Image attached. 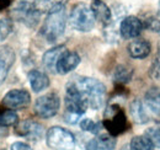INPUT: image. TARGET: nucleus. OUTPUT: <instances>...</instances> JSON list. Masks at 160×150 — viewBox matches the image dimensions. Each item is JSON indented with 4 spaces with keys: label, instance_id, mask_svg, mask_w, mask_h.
I'll return each mask as SVG.
<instances>
[{
    "label": "nucleus",
    "instance_id": "f257e3e1",
    "mask_svg": "<svg viewBox=\"0 0 160 150\" xmlns=\"http://www.w3.org/2000/svg\"><path fill=\"white\" fill-rule=\"evenodd\" d=\"M81 96L85 98L88 106L92 110H100L103 106L106 98V86L100 80L89 78V76H78L72 80Z\"/></svg>",
    "mask_w": 160,
    "mask_h": 150
},
{
    "label": "nucleus",
    "instance_id": "f03ea898",
    "mask_svg": "<svg viewBox=\"0 0 160 150\" xmlns=\"http://www.w3.org/2000/svg\"><path fill=\"white\" fill-rule=\"evenodd\" d=\"M67 26V11L63 2L51 6L47 18L43 22L41 33L47 42H56L63 36Z\"/></svg>",
    "mask_w": 160,
    "mask_h": 150
},
{
    "label": "nucleus",
    "instance_id": "7ed1b4c3",
    "mask_svg": "<svg viewBox=\"0 0 160 150\" xmlns=\"http://www.w3.org/2000/svg\"><path fill=\"white\" fill-rule=\"evenodd\" d=\"M69 22L70 26L79 32H89L95 27V16L91 11V9L80 2L73 6L69 16Z\"/></svg>",
    "mask_w": 160,
    "mask_h": 150
},
{
    "label": "nucleus",
    "instance_id": "20e7f679",
    "mask_svg": "<svg viewBox=\"0 0 160 150\" xmlns=\"http://www.w3.org/2000/svg\"><path fill=\"white\" fill-rule=\"evenodd\" d=\"M46 143L52 150H73L77 144L74 134L58 126L48 129L46 134Z\"/></svg>",
    "mask_w": 160,
    "mask_h": 150
},
{
    "label": "nucleus",
    "instance_id": "39448f33",
    "mask_svg": "<svg viewBox=\"0 0 160 150\" xmlns=\"http://www.w3.org/2000/svg\"><path fill=\"white\" fill-rule=\"evenodd\" d=\"M59 96L54 92H49V94L43 95L36 100L33 110L38 117L43 118V119H48L57 114V112L59 111Z\"/></svg>",
    "mask_w": 160,
    "mask_h": 150
},
{
    "label": "nucleus",
    "instance_id": "423d86ee",
    "mask_svg": "<svg viewBox=\"0 0 160 150\" xmlns=\"http://www.w3.org/2000/svg\"><path fill=\"white\" fill-rule=\"evenodd\" d=\"M12 16L18 21L25 23L27 27H36L41 18L40 9L33 2L28 1H21L16 5V8L12 11Z\"/></svg>",
    "mask_w": 160,
    "mask_h": 150
},
{
    "label": "nucleus",
    "instance_id": "0eeeda50",
    "mask_svg": "<svg viewBox=\"0 0 160 150\" xmlns=\"http://www.w3.org/2000/svg\"><path fill=\"white\" fill-rule=\"evenodd\" d=\"M106 129L110 132L111 135H118L126 129L127 119L126 114L118 106H110L105 112V122Z\"/></svg>",
    "mask_w": 160,
    "mask_h": 150
},
{
    "label": "nucleus",
    "instance_id": "6e6552de",
    "mask_svg": "<svg viewBox=\"0 0 160 150\" xmlns=\"http://www.w3.org/2000/svg\"><path fill=\"white\" fill-rule=\"evenodd\" d=\"M89 108L85 98L81 96L75 85L69 81L65 90V112L75 113V114H84Z\"/></svg>",
    "mask_w": 160,
    "mask_h": 150
},
{
    "label": "nucleus",
    "instance_id": "1a4fd4ad",
    "mask_svg": "<svg viewBox=\"0 0 160 150\" xmlns=\"http://www.w3.org/2000/svg\"><path fill=\"white\" fill-rule=\"evenodd\" d=\"M31 95L23 89L10 90L2 98V105L9 110H21L30 105Z\"/></svg>",
    "mask_w": 160,
    "mask_h": 150
},
{
    "label": "nucleus",
    "instance_id": "9d476101",
    "mask_svg": "<svg viewBox=\"0 0 160 150\" xmlns=\"http://www.w3.org/2000/svg\"><path fill=\"white\" fill-rule=\"evenodd\" d=\"M15 132L18 135L23 137L28 140H33V142H38L44 134L43 126L32 119H26V121L18 123Z\"/></svg>",
    "mask_w": 160,
    "mask_h": 150
},
{
    "label": "nucleus",
    "instance_id": "9b49d317",
    "mask_svg": "<svg viewBox=\"0 0 160 150\" xmlns=\"http://www.w3.org/2000/svg\"><path fill=\"white\" fill-rule=\"evenodd\" d=\"M144 30L143 21L136 16H127L121 21L120 33L123 39H134Z\"/></svg>",
    "mask_w": 160,
    "mask_h": 150
},
{
    "label": "nucleus",
    "instance_id": "f8f14e48",
    "mask_svg": "<svg viewBox=\"0 0 160 150\" xmlns=\"http://www.w3.org/2000/svg\"><path fill=\"white\" fill-rule=\"evenodd\" d=\"M80 63V57L77 52L73 51H64L59 57L57 65H56V73L65 75L74 70Z\"/></svg>",
    "mask_w": 160,
    "mask_h": 150
},
{
    "label": "nucleus",
    "instance_id": "ddd939ff",
    "mask_svg": "<svg viewBox=\"0 0 160 150\" xmlns=\"http://www.w3.org/2000/svg\"><path fill=\"white\" fill-rule=\"evenodd\" d=\"M117 140L111 134H102L92 138L86 143V150H115Z\"/></svg>",
    "mask_w": 160,
    "mask_h": 150
},
{
    "label": "nucleus",
    "instance_id": "4468645a",
    "mask_svg": "<svg viewBox=\"0 0 160 150\" xmlns=\"http://www.w3.org/2000/svg\"><path fill=\"white\" fill-rule=\"evenodd\" d=\"M90 9L95 16V20L99 21L101 25L108 26L112 22V12L102 0H94L90 5Z\"/></svg>",
    "mask_w": 160,
    "mask_h": 150
},
{
    "label": "nucleus",
    "instance_id": "2eb2a0df",
    "mask_svg": "<svg viewBox=\"0 0 160 150\" xmlns=\"http://www.w3.org/2000/svg\"><path fill=\"white\" fill-rule=\"evenodd\" d=\"M15 62V53L9 46L0 47V85L5 81L9 69Z\"/></svg>",
    "mask_w": 160,
    "mask_h": 150
},
{
    "label": "nucleus",
    "instance_id": "dca6fc26",
    "mask_svg": "<svg viewBox=\"0 0 160 150\" xmlns=\"http://www.w3.org/2000/svg\"><path fill=\"white\" fill-rule=\"evenodd\" d=\"M144 105L147 110L155 117H160V88L152 86L144 95Z\"/></svg>",
    "mask_w": 160,
    "mask_h": 150
},
{
    "label": "nucleus",
    "instance_id": "f3484780",
    "mask_svg": "<svg viewBox=\"0 0 160 150\" xmlns=\"http://www.w3.org/2000/svg\"><path fill=\"white\" fill-rule=\"evenodd\" d=\"M152 46L147 39H134L128 44V53L134 59H144L150 54Z\"/></svg>",
    "mask_w": 160,
    "mask_h": 150
},
{
    "label": "nucleus",
    "instance_id": "a211bd4d",
    "mask_svg": "<svg viewBox=\"0 0 160 150\" xmlns=\"http://www.w3.org/2000/svg\"><path fill=\"white\" fill-rule=\"evenodd\" d=\"M129 114L134 123L145 124L149 122V113L145 105L140 100H133L129 105Z\"/></svg>",
    "mask_w": 160,
    "mask_h": 150
},
{
    "label": "nucleus",
    "instance_id": "6ab92c4d",
    "mask_svg": "<svg viewBox=\"0 0 160 150\" xmlns=\"http://www.w3.org/2000/svg\"><path fill=\"white\" fill-rule=\"evenodd\" d=\"M28 81L35 92H41L49 86V79L47 74L36 69L28 73Z\"/></svg>",
    "mask_w": 160,
    "mask_h": 150
},
{
    "label": "nucleus",
    "instance_id": "aec40b11",
    "mask_svg": "<svg viewBox=\"0 0 160 150\" xmlns=\"http://www.w3.org/2000/svg\"><path fill=\"white\" fill-rule=\"evenodd\" d=\"M65 51V47L63 46H58V47H54L49 51H47L43 58H42V63H43V67L52 72V73H56V65H57V62L59 59V57L62 56V53Z\"/></svg>",
    "mask_w": 160,
    "mask_h": 150
},
{
    "label": "nucleus",
    "instance_id": "412c9836",
    "mask_svg": "<svg viewBox=\"0 0 160 150\" xmlns=\"http://www.w3.org/2000/svg\"><path fill=\"white\" fill-rule=\"evenodd\" d=\"M133 78V69L126 64H121L115 68L113 80L117 84H127Z\"/></svg>",
    "mask_w": 160,
    "mask_h": 150
},
{
    "label": "nucleus",
    "instance_id": "4be33fe9",
    "mask_svg": "<svg viewBox=\"0 0 160 150\" xmlns=\"http://www.w3.org/2000/svg\"><path fill=\"white\" fill-rule=\"evenodd\" d=\"M154 148H155L154 144L150 142V139L145 134L133 137L129 143L131 150H154Z\"/></svg>",
    "mask_w": 160,
    "mask_h": 150
},
{
    "label": "nucleus",
    "instance_id": "5701e85b",
    "mask_svg": "<svg viewBox=\"0 0 160 150\" xmlns=\"http://www.w3.org/2000/svg\"><path fill=\"white\" fill-rule=\"evenodd\" d=\"M19 123V116L14 110H0V127L8 128Z\"/></svg>",
    "mask_w": 160,
    "mask_h": 150
},
{
    "label": "nucleus",
    "instance_id": "b1692460",
    "mask_svg": "<svg viewBox=\"0 0 160 150\" xmlns=\"http://www.w3.org/2000/svg\"><path fill=\"white\" fill-rule=\"evenodd\" d=\"M101 123L100 122H95L91 118H84L80 122V128L85 132H90L94 134H98L101 131Z\"/></svg>",
    "mask_w": 160,
    "mask_h": 150
},
{
    "label": "nucleus",
    "instance_id": "393cba45",
    "mask_svg": "<svg viewBox=\"0 0 160 150\" xmlns=\"http://www.w3.org/2000/svg\"><path fill=\"white\" fill-rule=\"evenodd\" d=\"M149 76L152 79H157V80L160 79V44L158 47L155 58H154V60L149 68Z\"/></svg>",
    "mask_w": 160,
    "mask_h": 150
},
{
    "label": "nucleus",
    "instance_id": "a878e982",
    "mask_svg": "<svg viewBox=\"0 0 160 150\" xmlns=\"http://www.w3.org/2000/svg\"><path fill=\"white\" fill-rule=\"evenodd\" d=\"M144 134L150 139V142L154 144L155 148L160 149V127H158V128H148Z\"/></svg>",
    "mask_w": 160,
    "mask_h": 150
},
{
    "label": "nucleus",
    "instance_id": "bb28decb",
    "mask_svg": "<svg viewBox=\"0 0 160 150\" xmlns=\"http://www.w3.org/2000/svg\"><path fill=\"white\" fill-rule=\"evenodd\" d=\"M144 27L153 31V32H160V20L157 18H148L145 20V22H143Z\"/></svg>",
    "mask_w": 160,
    "mask_h": 150
},
{
    "label": "nucleus",
    "instance_id": "cd10ccee",
    "mask_svg": "<svg viewBox=\"0 0 160 150\" xmlns=\"http://www.w3.org/2000/svg\"><path fill=\"white\" fill-rule=\"evenodd\" d=\"M11 32V22L10 20L2 19L0 21V41L8 37V35Z\"/></svg>",
    "mask_w": 160,
    "mask_h": 150
},
{
    "label": "nucleus",
    "instance_id": "c85d7f7f",
    "mask_svg": "<svg viewBox=\"0 0 160 150\" xmlns=\"http://www.w3.org/2000/svg\"><path fill=\"white\" fill-rule=\"evenodd\" d=\"M80 117H81V116L75 114V113H70V112L64 113V121H65L67 123H69V124H75V123H78Z\"/></svg>",
    "mask_w": 160,
    "mask_h": 150
},
{
    "label": "nucleus",
    "instance_id": "c756f323",
    "mask_svg": "<svg viewBox=\"0 0 160 150\" xmlns=\"http://www.w3.org/2000/svg\"><path fill=\"white\" fill-rule=\"evenodd\" d=\"M10 150H32V148L23 142H15L11 144Z\"/></svg>",
    "mask_w": 160,
    "mask_h": 150
},
{
    "label": "nucleus",
    "instance_id": "7c9ffc66",
    "mask_svg": "<svg viewBox=\"0 0 160 150\" xmlns=\"http://www.w3.org/2000/svg\"><path fill=\"white\" fill-rule=\"evenodd\" d=\"M9 4H10V0H0V9L6 8Z\"/></svg>",
    "mask_w": 160,
    "mask_h": 150
},
{
    "label": "nucleus",
    "instance_id": "2f4dec72",
    "mask_svg": "<svg viewBox=\"0 0 160 150\" xmlns=\"http://www.w3.org/2000/svg\"><path fill=\"white\" fill-rule=\"evenodd\" d=\"M4 134V127H0V135Z\"/></svg>",
    "mask_w": 160,
    "mask_h": 150
},
{
    "label": "nucleus",
    "instance_id": "473e14b6",
    "mask_svg": "<svg viewBox=\"0 0 160 150\" xmlns=\"http://www.w3.org/2000/svg\"><path fill=\"white\" fill-rule=\"evenodd\" d=\"M159 8H160V2H159Z\"/></svg>",
    "mask_w": 160,
    "mask_h": 150
}]
</instances>
